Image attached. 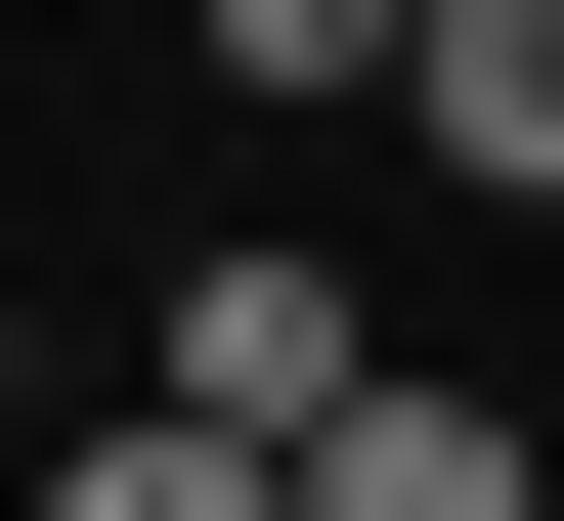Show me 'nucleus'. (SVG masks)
Masks as SVG:
<instances>
[{"instance_id": "1", "label": "nucleus", "mask_w": 564, "mask_h": 521, "mask_svg": "<svg viewBox=\"0 0 564 521\" xmlns=\"http://www.w3.org/2000/svg\"><path fill=\"white\" fill-rule=\"evenodd\" d=\"M174 435H261V478H348V435H391V304L304 261V218H217V261H174Z\"/></svg>"}, {"instance_id": "2", "label": "nucleus", "mask_w": 564, "mask_h": 521, "mask_svg": "<svg viewBox=\"0 0 564 521\" xmlns=\"http://www.w3.org/2000/svg\"><path fill=\"white\" fill-rule=\"evenodd\" d=\"M391 131H434V174H521V218H564V0H434V87H391Z\"/></svg>"}, {"instance_id": "3", "label": "nucleus", "mask_w": 564, "mask_h": 521, "mask_svg": "<svg viewBox=\"0 0 564 521\" xmlns=\"http://www.w3.org/2000/svg\"><path fill=\"white\" fill-rule=\"evenodd\" d=\"M304 521H564V478L478 435V391H391V435H348V478H304Z\"/></svg>"}, {"instance_id": "4", "label": "nucleus", "mask_w": 564, "mask_h": 521, "mask_svg": "<svg viewBox=\"0 0 564 521\" xmlns=\"http://www.w3.org/2000/svg\"><path fill=\"white\" fill-rule=\"evenodd\" d=\"M44 521H304L261 435H174V391H131V435H44Z\"/></svg>"}, {"instance_id": "5", "label": "nucleus", "mask_w": 564, "mask_h": 521, "mask_svg": "<svg viewBox=\"0 0 564 521\" xmlns=\"http://www.w3.org/2000/svg\"><path fill=\"white\" fill-rule=\"evenodd\" d=\"M217 87H434V0H217Z\"/></svg>"}]
</instances>
